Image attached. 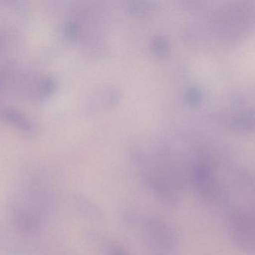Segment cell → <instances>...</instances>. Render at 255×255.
<instances>
[{
    "label": "cell",
    "instance_id": "1",
    "mask_svg": "<svg viewBox=\"0 0 255 255\" xmlns=\"http://www.w3.org/2000/svg\"><path fill=\"white\" fill-rule=\"evenodd\" d=\"M231 231L234 237L246 249L251 248L250 243L254 246V219L246 213L237 212L233 216ZM253 249V247H252Z\"/></svg>",
    "mask_w": 255,
    "mask_h": 255
},
{
    "label": "cell",
    "instance_id": "2",
    "mask_svg": "<svg viewBox=\"0 0 255 255\" xmlns=\"http://www.w3.org/2000/svg\"><path fill=\"white\" fill-rule=\"evenodd\" d=\"M231 128L239 133H249L254 129L253 113H245L237 116L231 122Z\"/></svg>",
    "mask_w": 255,
    "mask_h": 255
},
{
    "label": "cell",
    "instance_id": "3",
    "mask_svg": "<svg viewBox=\"0 0 255 255\" xmlns=\"http://www.w3.org/2000/svg\"><path fill=\"white\" fill-rule=\"evenodd\" d=\"M153 53L158 56H165L170 50V45L168 41L162 38H156L151 43Z\"/></svg>",
    "mask_w": 255,
    "mask_h": 255
},
{
    "label": "cell",
    "instance_id": "4",
    "mask_svg": "<svg viewBox=\"0 0 255 255\" xmlns=\"http://www.w3.org/2000/svg\"><path fill=\"white\" fill-rule=\"evenodd\" d=\"M203 92L197 87L188 89L185 93V99L190 104H196L202 100Z\"/></svg>",
    "mask_w": 255,
    "mask_h": 255
},
{
    "label": "cell",
    "instance_id": "5",
    "mask_svg": "<svg viewBox=\"0 0 255 255\" xmlns=\"http://www.w3.org/2000/svg\"><path fill=\"white\" fill-rule=\"evenodd\" d=\"M149 5L148 2H129V10L131 12L134 14H141L142 13H145L147 11Z\"/></svg>",
    "mask_w": 255,
    "mask_h": 255
},
{
    "label": "cell",
    "instance_id": "6",
    "mask_svg": "<svg viewBox=\"0 0 255 255\" xmlns=\"http://www.w3.org/2000/svg\"><path fill=\"white\" fill-rule=\"evenodd\" d=\"M113 255H127L124 253L122 251L120 250H115L114 252H113Z\"/></svg>",
    "mask_w": 255,
    "mask_h": 255
}]
</instances>
